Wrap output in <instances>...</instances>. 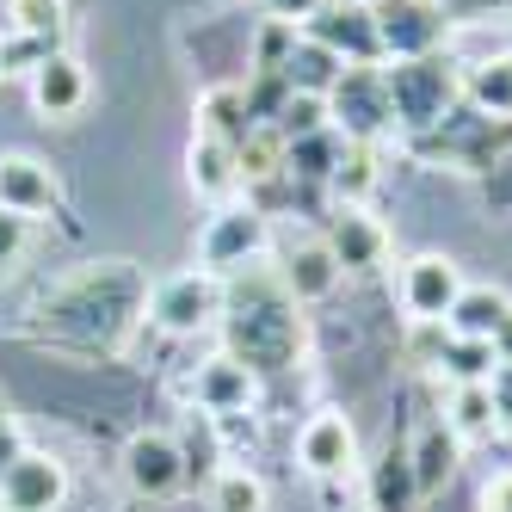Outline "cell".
I'll return each mask as SVG.
<instances>
[{"mask_svg": "<svg viewBox=\"0 0 512 512\" xmlns=\"http://www.w3.org/2000/svg\"><path fill=\"white\" fill-rule=\"evenodd\" d=\"M136 309H149V290H142V278L124 260H112V266H87L68 278L44 303V327L81 346H112L136 321Z\"/></svg>", "mask_w": 512, "mask_h": 512, "instance_id": "6da1fadb", "label": "cell"}, {"mask_svg": "<svg viewBox=\"0 0 512 512\" xmlns=\"http://www.w3.org/2000/svg\"><path fill=\"white\" fill-rule=\"evenodd\" d=\"M223 315H229V334H235L229 358H241L247 371H284V364H297L303 315L284 297L278 272H253L247 284H235V297L223 290Z\"/></svg>", "mask_w": 512, "mask_h": 512, "instance_id": "7a4b0ae2", "label": "cell"}, {"mask_svg": "<svg viewBox=\"0 0 512 512\" xmlns=\"http://www.w3.org/2000/svg\"><path fill=\"white\" fill-rule=\"evenodd\" d=\"M327 124H334L346 142H377L395 124V105H389V81L377 62H346V75L327 93Z\"/></svg>", "mask_w": 512, "mask_h": 512, "instance_id": "3957f363", "label": "cell"}, {"mask_svg": "<svg viewBox=\"0 0 512 512\" xmlns=\"http://www.w3.org/2000/svg\"><path fill=\"white\" fill-rule=\"evenodd\" d=\"M383 81H389L395 124H432V118H445V105L457 99V75H451V62L438 56V50L383 68Z\"/></svg>", "mask_w": 512, "mask_h": 512, "instance_id": "277c9868", "label": "cell"}, {"mask_svg": "<svg viewBox=\"0 0 512 512\" xmlns=\"http://www.w3.org/2000/svg\"><path fill=\"white\" fill-rule=\"evenodd\" d=\"M149 321L167 334H198V327L223 321V278L216 272H179L149 290Z\"/></svg>", "mask_w": 512, "mask_h": 512, "instance_id": "5b68a950", "label": "cell"}, {"mask_svg": "<svg viewBox=\"0 0 512 512\" xmlns=\"http://www.w3.org/2000/svg\"><path fill=\"white\" fill-rule=\"evenodd\" d=\"M303 38L327 44L340 62H377L383 38H377V13L358 7V0H327L315 19H303Z\"/></svg>", "mask_w": 512, "mask_h": 512, "instance_id": "8992f818", "label": "cell"}, {"mask_svg": "<svg viewBox=\"0 0 512 512\" xmlns=\"http://www.w3.org/2000/svg\"><path fill=\"white\" fill-rule=\"evenodd\" d=\"M186 475H192V463H186V451H179V438H167V432H136L124 445V482L136 494L167 500V494L186 488Z\"/></svg>", "mask_w": 512, "mask_h": 512, "instance_id": "52a82bcc", "label": "cell"}, {"mask_svg": "<svg viewBox=\"0 0 512 512\" xmlns=\"http://www.w3.org/2000/svg\"><path fill=\"white\" fill-rule=\"evenodd\" d=\"M377 38H383V56L395 62H414V56H432L438 38H445V13L438 0H377Z\"/></svg>", "mask_w": 512, "mask_h": 512, "instance_id": "ba28073f", "label": "cell"}, {"mask_svg": "<svg viewBox=\"0 0 512 512\" xmlns=\"http://www.w3.org/2000/svg\"><path fill=\"white\" fill-rule=\"evenodd\" d=\"M68 500V469L44 451H19V463L0 475V512H56Z\"/></svg>", "mask_w": 512, "mask_h": 512, "instance_id": "9c48e42d", "label": "cell"}, {"mask_svg": "<svg viewBox=\"0 0 512 512\" xmlns=\"http://www.w3.org/2000/svg\"><path fill=\"white\" fill-rule=\"evenodd\" d=\"M260 247H266V216L247 204V210H216L198 253H204V272H241Z\"/></svg>", "mask_w": 512, "mask_h": 512, "instance_id": "30bf717a", "label": "cell"}, {"mask_svg": "<svg viewBox=\"0 0 512 512\" xmlns=\"http://www.w3.org/2000/svg\"><path fill=\"white\" fill-rule=\"evenodd\" d=\"M62 192L44 161L31 155H0V216H19V223H38V216H56Z\"/></svg>", "mask_w": 512, "mask_h": 512, "instance_id": "8fae6325", "label": "cell"}, {"mask_svg": "<svg viewBox=\"0 0 512 512\" xmlns=\"http://www.w3.org/2000/svg\"><path fill=\"white\" fill-rule=\"evenodd\" d=\"M278 284H284V297L290 303H321V297H334V284H340V260H334V247L327 241H290L284 247V266H278Z\"/></svg>", "mask_w": 512, "mask_h": 512, "instance_id": "7c38bea8", "label": "cell"}, {"mask_svg": "<svg viewBox=\"0 0 512 512\" xmlns=\"http://www.w3.org/2000/svg\"><path fill=\"white\" fill-rule=\"evenodd\" d=\"M457 297H463V272L451 260H438V253H426V260L401 272V303H408L414 321H445Z\"/></svg>", "mask_w": 512, "mask_h": 512, "instance_id": "4fadbf2b", "label": "cell"}, {"mask_svg": "<svg viewBox=\"0 0 512 512\" xmlns=\"http://www.w3.org/2000/svg\"><path fill=\"white\" fill-rule=\"evenodd\" d=\"M297 457H303L309 475L334 482V475H346V469L358 463V438H352V426H346L340 414H315V420L303 426V438H297Z\"/></svg>", "mask_w": 512, "mask_h": 512, "instance_id": "5bb4252c", "label": "cell"}, {"mask_svg": "<svg viewBox=\"0 0 512 512\" xmlns=\"http://www.w3.org/2000/svg\"><path fill=\"white\" fill-rule=\"evenodd\" d=\"M31 105H38L44 118H75L87 105V68L56 50L44 68H31Z\"/></svg>", "mask_w": 512, "mask_h": 512, "instance_id": "9a60e30c", "label": "cell"}, {"mask_svg": "<svg viewBox=\"0 0 512 512\" xmlns=\"http://www.w3.org/2000/svg\"><path fill=\"white\" fill-rule=\"evenodd\" d=\"M327 247H334L340 272H377V266H383V229H377L358 204H340L334 229H327Z\"/></svg>", "mask_w": 512, "mask_h": 512, "instance_id": "2e32d148", "label": "cell"}, {"mask_svg": "<svg viewBox=\"0 0 512 512\" xmlns=\"http://www.w3.org/2000/svg\"><path fill=\"white\" fill-rule=\"evenodd\" d=\"M192 395H198V408L204 414H241L247 401H253V371L241 358H210L204 371H198V383H192Z\"/></svg>", "mask_w": 512, "mask_h": 512, "instance_id": "e0dca14e", "label": "cell"}, {"mask_svg": "<svg viewBox=\"0 0 512 512\" xmlns=\"http://www.w3.org/2000/svg\"><path fill=\"white\" fill-rule=\"evenodd\" d=\"M192 186H198V198H216V204H223V198L241 186L235 142H223V136H204V130H198V142H192Z\"/></svg>", "mask_w": 512, "mask_h": 512, "instance_id": "ac0fdd59", "label": "cell"}, {"mask_svg": "<svg viewBox=\"0 0 512 512\" xmlns=\"http://www.w3.org/2000/svg\"><path fill=\"white\" fill-rule=\"evenodd\" d=\"M340 75H346V62H340L334 50H327V44H315V38H303V31H297V50H290V62H284V81H290V93L327 99Z\"/></svg>", "mask_w": 512, "mask_h": 512, "instance_id": "d6986e66", "label": "cell"}, {"mask_svg": "<svg viewBox=\"0 0 512 512\" xmlns=\"http://www.w3.org/2000/svg\"><path fill=\"white\" fill-rule=\"evenodd\" d=\"M198 130L204 136H223V142H241L260 130V118H253V105H247V87H216V93H204V105H198Z\"/></svg>", "mask_w": 512, "mask_h": 512, "instance_id": "ffe728a7", "label": "cell"}, {"mask_svg": "<svg viewBox=\"0 0 512 512\" xmlns=\"http://www.w3.org/2000/svg\"><path fill=\"white\" fill-rule=\"evenodd\" d=\"M506 297L500 290H482V284H463V297L451 303V315H445V327L457 340H494V327L506 321Z\"/></svg>", "mask_w": 512, "mask_h": 512, "instance_id": "44dd1931", "label": "cell"}, {"mask_svg": "<svg viewBox=\"0 0 512 512\" xmlns=\"http://www.w3.org/2000/svg\"><path fill=\"white\" fill-rule=\"evenodd\" d=\"M340 155H346V136L327 124V130H315V136L284 142V173H297V179H334Z\"/></svg>", "mask_w": 512, "mask_h": 512, "instance_id": "7402d4cb", "label": "cell"}, {"mask_svg": "<svg viewBox=\"0 0 512 512\" xmlns=\"http://www.w3.org/2000/svg\"><path fill=\"white\" fill-rule=\"evenodd\" d=\"M408 463H414V488L420 494H438V488L451 482V469H457V432L451 426H426Z\"/></svg>", "mask_w": 512, "mask_h": 512, "instance_id": "603a6c76", "label": "cell"}, {"mask_svg": "<svg viewBox=\"0 0 512 512\" xmlns=\"http://www.w3.org/2000/svg\"><path fill=\"white\" fill-rule=\"evenodd\" d=\"M463 93H469L475 112H488V118H512V56H494V62H482V68H469Z\"/></svg>", "mask_w": 512, "mask_h": 512, "instance_id": "cb8c5ba5", "label": "cell"}, {"mask_svg": "<svg viewBox=\"0 0 512 512\" xmlns=\"http://www.w3.org/2000/svg\"><path fill=\"white\" fill-rule=\"evenodd\" d=\"M494 364H500V358H494V340H457V334H451L445 358H438V371H445V377L463 389V383H488Z\"/></svg>", "mask_w": 512, "mask_h": 512, "instance_id": "d4e9b609", "label": "cell"}, {"mask_svg": "<svg viewBox=\"0 0 512 512\" xmlns=\"http://www.w3.org/2000/svg\"><path fill=\"white\" fill-rule=\"evenodd\" d=\"M7 19H13V31L44 38V44H62V31H68V7H62V0H7Z\"/></svg>", "mask_w": 512, "mask_h": 512, "instance_id": "484cf974", "label": "cell"}, {"mask_svg": "<svg viewBox=\"0 0 512 512\" xmlns=\"http://www.w3.org/2000/svg\"><path fill=\"white\" fill-rule=\"evenodd\" d=\"M346 204H358L364 192L377 186V155H371V142H346V155H340V167H334V179H327Z\"/></svg>", "mask_w": 512, "mask_h": 512, "instance_id": "4316f807", "label": "cell"}, {"mask_svg": "<svg viewBox=\"0 0 512 512\" xmlns=\"http://www.w3.org/2000/svg\"><path fill=\"white\" fill-rule=\"evenodd\" d=\"M235 161H241V179H278L284 173V136L272 130V124H260L241 149H235Z\"/></svg>", "mask_w": 512, "mask_h": 512, "instance_id": "83f0119b", "label": "cell"}, {"mask_svg": "<svg viewBox=\"0 0 512 512\" xmlns=\"http://www.w3.org/2000/svg\"><path fill=\"white\" fill-rule=\"evenodd\" d=\"M210 512H266V488L247 469H223L210 488Z\"/></svg>", "mask_w": 512, "mask_h": 512, "instance_id": "f1b7e54d", "label": "cell"}, {"mask_svg": "<svg viewBox=\"0 0 512 512\" xmlns=\"http://www.w3.org/2000/svg\"><path fill=\"white\" fill-rule=\"evenodd\" d=\"M494 426V401H488V383H463L451 395V432L457 438H482Z\"/></svg>", "mask_w": 512, "mask_h": 512, "instance_id": "f546056e", "label": "cell"}, {"mask_svg": "<svg viewBox=\"0 0 512 512\" xmlns=\"http://www.w3.org/2000/svg\"><path fill=\"white\" fill-rule=\"evenodd\" d=\"M414 494H420V488H414V463H408V457H389L383 475H377V512H408Z\"/></svg>", "mask_w": 512, "mask_h": 512, "instance_id": "4dcf8cb0", "label": "cell"}, {"mask_svg": "<svg viewBox=\"0 0 512 512\" xmlns=\"http://www.w3.org/2000/svg\"><path fill=\"white\" fill-rule=\"evenodd\" d=\"M50 56H56V44L13 31V38H0V75H31V68H44Z\"/></svg>", "mask_w": 512, "mask_h": 512, "instance_id": "1f68e13d", "label": "cell"}, {"mask_svg": "<svg viewBox=\"0 0 512 512\" xmlns=\"http://www.w3.org/2000/svg\"><path fill=\"white\" fill-rule=\"evenodd\" d=\"M290 50H297V25L266 19V31H260V50H253V68H260V75H284Z\"/></svg>", "mask_w": 512, "mask_h": 512, "instance_id": "d6a6232c", "label": "cell"}, {"mask_svg": "<svg viewBox=\"0 0 512 512\" xmlns=\"http://www.w3.org/2000/svg\"><path fill=\"white\" fill-rule=\"evenodd\" d=\"M445 346H451V327L445 321H414L408 327V358L414 364H438V358H445Z\"/></svg>", "mask_w": 512, "mask_h": 512, "instance_id": "836d02e7", "label": "cell"}, {"mask_svg": "<svg viewBox=\"0 0 512 512\" xmlns=\"http://www.w3.org/2000/svg\"><path fill=\"white\" fill-rule=\"evenodd\" d=\"M488 401H494V420L512 426V358L494 364V377H488Z\"/></svg>", "mask_w": 512, "mask_h": 512, "instance_id": "e575fe53", "label": "cell"}, {"mask_svg": "<svg viewBox=\"0 0 512 512\" xmlns=\"http://www.w3.org/2000/svg\"><path fill=\"white\" fill-rule=\"evenodd\" d=\"M321 7H327V0H266V13L284 19V25H303V19H315Z\"/></svg>", "mask_w": 512, "mask_h": 512, "instance_id": "d590c367", "label": "cell"}, {"mask_svg": "<svg viewBox=\"0 0 512 512\" xmlns=\"http://www.w3.org/2000/svg\"><path fill=\"white\" fill-rule=\"evenodd\" d=\"M19 451H25V445H19V426L7 420V408H0V475L19 463Z\"/></svg>", "mask_w": 512, "mask_h": 512, "instance_id": "8d00e7d4", "label": "cell"}, {"mask_svg": "<svg viewBox=\"0 0 512 512\" xmlns=\"http://www.w3.org/2000/svg\"><path fill=\"white\" fill-rule=\"evenodd\" d=\"M13 253H19V216H0V272L13 266Z\"/></svg>", "mask_w": 512, "mask_h": 512, "instance_id": "74e56055", "label": "cell"}, {"mask_svg": "<svg viewBox=\"0 0 512 512\" xmlns=\"http://www.w3.org/2000/svg\"><path fill=\"white\" fill-rule=\"evenodd\" d=\"M482 506H488V512H512V475H500V482L482 494Z\"/></svg>", "mask_w": 512, "mask_h": 512, "instance_id": "f35d334b", "label": "cell"}, {"mask_svg": "<svg viewBox=\"0 0 512 512\" xmlns=\"http://www.w3.org/2000/svg\"><path fill=\"white\" fill-rule=\"evenodd\" d=\"M494 358H512V309H506V321L494 327Z\"/></svg>", "mask_w": 512, "mask_h": 512, "instance_id": "ab89813d", "label": "cell"}, {"mask_svg": "<svg viewBox=\"0 0 512 512\" xmlns=\"http://www.w3.org/2000/svg\"><path fill=\"white\" fill-rule=\"evenodd\" d=\"M358 7H377V0H358Z\"/></svg>", "mask_w": 512, "mask_h": 512, "instance_id": "60d3db41", "label": "cell"}]
</instances>
